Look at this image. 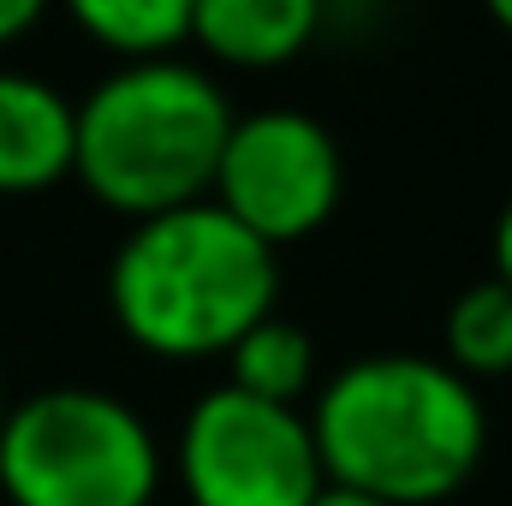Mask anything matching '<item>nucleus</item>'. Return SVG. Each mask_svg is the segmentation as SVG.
<instances>
[{
  "instance_id": "f257e3e1",
  "label": "nucleus",
  "mask_w": 512,
  "mask_h": 506,
  "mask_svg": "<svg viewBox=\"0 0 512 506\" xmlns=\"http://www.w3.org/2000/svg\"><path fill=\"white\" fill-rule=\"evenodd\" d=\"M310 435L328 489L387 506H435L477 477L489 411L483 393L441 358L376 352L322 381Z\"/></svg>"
},
{
  "instance_id": "f03ea898",
  "label": "nucleus",
  "mask_w": 512,
  "mask_h": 506,
  "mask_svg": "<svg viewBox=\"0 0 512 506\" xmlns=\"http://www.w3.org/2000/svg\"><path fill=\"white\" fill-rule=\"evenodd\" d=\"M280 251L251 239L221 203L131 221L108 262V304L137 352L197 364L227 358L256 322L274 316Z\"/></svg>"
},
{
  "instance_id": "7ed1b4c3",
  "label": "nucleus",
  "mask_w": 512,
  "mask_h": 506,
  "mask_svg": "<svg viewBox=\"0 0 512 506\" xmlns=\"http://www.w3.org/2000/svg\"><path fill=\"white\" fill-rule=\"evenodd\" d=\"M233 102L191 60H143L108 72L78 102L72 173L96 203L131 221L209 203L221 149L233 137Z\"/></svg>"
},
{
  "instance_id": "20e7f679",
  "label": "nucleus",
  "mask_w": 512,
  "mask_h": 506,
  "mask_svg": "<svg viewBox=\"0 0 512 506\" xmlns=\"http://www.w3.org/2000/svg\"><path fill=\"white\" fill-rule=\"evenodd\" d=\"M0 489L12 506H149L161 447L126 399L42 387L0 417Z\"/></svg>"
},
{
  "instance_id": "39448f33",
  "label": "nucleus",
  "mask_w": 512,
  "mask_h": 506,
  "mask_svg": "<svg viewBox=\"0 0 512 506\" xmlns=\"http://www.w3.org/2000/svg\"><path fill=\"white\" fill-rule=\"evenodd\" d=\"M179 483L191 506H316L328 489L310 417L227 381L185 411Z\"/></svg>"
},
{
  "instance_id": "423d86ee",
  "label": "nucleus",
  "mask_w": 512,
  "mask_h": 506,
  "mask_svg": "<svg viewBox=\"0 0 512 506\" xmlns=\"http://www.w3.org/2000/svg\"><path fill=\"white\" fill-rule=\"evenodd\" d=\"M340 191L346 167L334 131L298 108H262L233 120L209 203H221L268 251H280L310 239L340 209Z\"/></svg>"
},
{
  "instance_id": "0eeeda50",
  "label": "nucleus",
  "mask_w": 512,
  "mask_h": 506,
  "mask_svg": "<svg viewBox=\"0 0 512 506\" xmlns=\"http://www.w3.org/2000/svg\"><path fill=\"white\" fill-rule=\"evenodd\" d=\"M78 161V102L36 72H0V191H48Z\"/></svg>"
},
{
  "instance_id": "6e6552de",
  "label": "nucleus",
  "mask_w": 512,
  "mask_h": 506,
  "mask_svg": "<svg viewBox=\"0 0 512 506\" xmlns=\"http://www.w3.org/2000/svg\"><path fill=\"white\" fill-rule=\"evenodd\" d=\"M316 30H322V6L310 0H197L191 12V42L239 72H268L298 60Z\"/></svg>"
},
{
  "instance_id": "1a4fd4ad",
  "label": "nucleus",
  "mask_w": 512,
  "mask_h": 506,
  "mask_svg": "<svg viewBox=\"0 0 512 506\" xmlns=\"http://www.w3.org/2000/svg\"><path fill=\"white\" fill-rule=\"evenodd\" d=\"M191 12L197 0H78L72 6L78 30L108 54H120V66L179 60V48L191 42Z\"/></svg>"
},
{
  "instance_id": "9d476101",
  "label": "nucleus",
  "mask_w": 512,
  "mask_h": 506,
  "mask_svg": "<svg viewBox=\"0 0 512 506\" xmlns=\"http://www.w3.org/2000/svg\"><path fill=\"white\" fill-rule=\"evenodd\" d=\"M227 387L298 411V399L316 387V340L274 310L268 322H256L251 334L227 352Z\"/></svg>"
},
{
  "instance_id": "9b49d317",
  "label": "nucleus",
  "mask_w": 512,
  "mask_h": 506,
  "mask_svg": "<svg viewBox=\"0 0 512 506\" xmlns=\"http://www.w3.org/2000/svg\"><path fill=\"white\" fill-rule=\"evenodd\" d=\"M441 346H447V370L471 381H495L512 376V292L489 274L477 286H465L453 304H447V322H441Z\"/></svg>"
},
{
  "instance_id": "f8f14e48",
  "label": "nucleus",
  "mask_w": 512,
  "mask_h": 506,
  "mask_svg": "<svg viewBox=\"0 0 512 506\" xmlns=\"http://www.w3.org/2000/svg\"><path fill=\"white\" fill-rule=\"evenodd\" d=\"M36 18H42V6H36V0H0V42L24 36Z\"/></svg>"
},
{
  "instance_id": "ddd939ff",
  "label": "nucleus",
  "mask_w": 512,
  "mask_h": 506,
  "mask_svg": "<svg viewBox=\"0 0 512 506\" xmlns=\"http://www.w3.org/2000/svg\"><path fill=\"white\" fill-rule=\"evenodd\" d=\"M495 280L512 292V197L501 203V221H495Z\"/></svg>"
},
{
  "instance_id": "4468645a",
  "label": "nucleus",
  "mask_w": 512,
  "mask_h": 506,
  "mask_svg": "<svg viewBox=\"0 0 512 506\" xmlns=\"http://www.w3.org/2000/svg\"><path fill=\"white\" fill-rule=\"evenodd\" d=\"M316 506H387V501H370V495H352V489H322Z\"/></svg>"
},
{
  "instance_id": "2eb2a0df",
  "label": "nucleus",
  "mask_w": 512,
  "mask_h": 506,
  "mask_svg": "<svg viewBox=\"0 0 512 506\" xmlns=\"http://www.w3.org/2000/svg\"><path fill=\"white\" fill-rule=\"evenodd\" d=\"M495 24L512 36V0H495Z\"/></svg>"
},
{
  "instance_id": "dca6fc26",
  "label": "nucleus",
  "mask_w": 512,
  "mask_h": 506,
  "mask_svg": "<svg viewBox=\"0 0 512 506\" xmlns=\"http://www.w3.org/2000/svg\"><path fill=\"white\" fill-rule=\"evenodd\" d=\"M0 417H6V405H0Z\"/></svg>"
}]
</instances>
